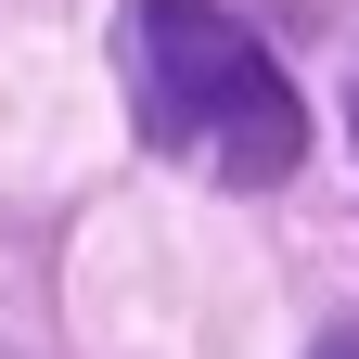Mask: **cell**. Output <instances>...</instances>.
<instances>
[{"label":"cell","mask_w":359,"mask_h":359,"mask_svg":"<svg viewBox=\"0 0 359 359\" xmlns=\"http://www.w3.org/2000/svg\"><path fill=\"white\" fill-rule=\"evenodd\" d=\"M116 65H128V116H142L154 154H193L205 180H244V193L257 180H295L308 103L257 52V26H231L218 0H128Z\"/></svg>","instance_id":"obj_1"},{"label":"cell","mask_w":359,"mask_h":359,"mask_svg":"<svg viewBox=\"0 0 359 359\" xmlns=\"http://www.w3.org/2000/svg\"><path fill=\"white\" fill-rule=\"evenodd\" d=\"M321 359H359V334H334V346H321Z\"/></svg>","instance_id":"obj_2"}]
</instances>
